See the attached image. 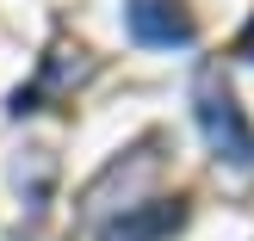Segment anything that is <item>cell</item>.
<instances>
[{"mask_svg": "<svg viewBox=\"0 0 254 241\" xmlns=\"http://www.w3.org/2000/svg\"><path fill=\"white\" fill-rule=\"evenodd\" d=\"M236 56H242V62H254V19L242 25V37H236Z\"/></svg>", "mask_w": 254, "mask_h": 241, "instance_id": "cell-5", "label": "cell"}, {"mask_svg": "<svg viewBox=\"0 0 254 241\" xmlns=\"http://www.w3.org/2000/svg\"><path fill=\"white\" fill-rule=\"evenodd\" d=\"M192 111H198V130H205V148L236 173H254V124L242 118L230 81L217 68H198V87H192Z\"/></svg>", "mask_w": 254, "mask_h": 241, "instance_id": "cell-1", "label": "cell"}, {"mask_svg": "<svg viewBox=\"0 0 254 241\" xmlns=\"http://www.w3.org/2000/svg\"><path fill=\"white\" fill-rule=\"evenodd\" d=\"M124 25H130L136 44H155V49L192 44V31H198L180 0H130V6H124Z\"/></svg>", "mask_w": 254, "mask_h": 241, "instance_id": "cell-4", "label": "cell"}, {"mask_svg": "<svg viewBox=\"0 0 254 241\" xmlns=\"http://www.w3.org/2000/svg\"><path fill=\"white\" fill-rule=\"evenodd\" d=\"M87 74H93V56H87V49L74 44V37H50V49L37 56V74H31V87H19L6 111H12V118H25V111H37L44 99H68L74 87L87 81Z\"/></svg>", "mask_w": 254, "mask_h": 241, "instance_id": "cell-2", "label": "cell"}, {"mask_svg": "<svg viewBox=\"0 0 254 241\" xmlns=\"http://www.w3.org/2000/svg\"><path fill=\"white\" fill-rule=\"evenodd\" d=\"M186 223V198H149V204H124V217L99 223V241H168Z\"/></svg>", "mask_w": 254, "mask_h": 241, "instance_id": "cell-3", "label": "cell"}]
</instances>
